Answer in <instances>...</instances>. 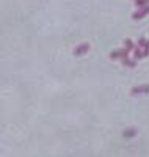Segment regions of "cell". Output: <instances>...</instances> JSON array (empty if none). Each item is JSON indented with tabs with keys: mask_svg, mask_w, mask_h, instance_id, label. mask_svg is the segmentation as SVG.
Masks as SVG:
<instances>
[{
	"mask_svg": "<svg viewBox=\"0 0 149 157\" xmlns=\"http://www.w3.org/2000/svg\"><path fill=\"white\" fill-rule=\"evenodd\" d=\"M147 14H149V3L144 5V6H140V10H138V11H135L133 14H132V17H133L135 21H140V19L146 17Z\"/></svg>",
	"mask_w": 149,
	"mask_h": 157,
	"instance_id": "6da1fadb",
	"label": "cell"
},
{
	"mask_svg": "<svg viewBox=\"0 0 149 157\" xmlns=\"http://www.w3.org/2000/svg\"><path fill=\"white\" fill-rule=\"evenodd\" d=\"M146 43H147V41H146V39H144V38H143V36H141V38H140V39H138V46H140V47H143V46H144V44H146Z\"/></svg>",
	"mask_w": 149,
	"mask_h": 157,
	"instance_id": "8fae6325",
	"label": "cell"
},
{
	"mask_svg": "<svg viewBox=\"0 0 149 157\" xmlns=\"http://www.w3.org/2000/svg\"><path fill=\"white\" fill-rule=\"evenodd\" d=\"M137 132H138V130L135 129V127H132V129H126L124 132H123V135H124L126 138H130V137H135V135H137Z\"/></svg>",
	"mask_w": 149,
	"mask_h": 157,
	"instance_id": "52a82bcc",
	"label": "cell"
},
{
	"mask_svg": "<svg viewBox=\"0 0 149 157\" xmlns=\"http://www.w3.org/2000/svg\"><path fill=\"white\" fill-rule=\"evenodd\" d=\"M90 49H91V46H90L88 43H85V44H80V46H77V47L74 49V55H75V57L85 55L86 52H90Z\"/></svg>",
	"mask_w": 149,
	"mask_h": 157,
	"instance_id": "277c9868",
	"label": "cell"
},
{
	"mask_svg": "<svg viewBox=\"0 0 149 157\" xmlns=\"http://www.w3.org/2000/svg\"><path fill=\"white\" fill-rule=\"evenodd\" d=\"M132 50H133V57H135V60H141V58H143V50H141L140 46H135Z\"/></svg>",
	"mask_w": 149,
	"mask_h": 157,
	"instance_id": "8992f818",
	"label": "cell"
},
{
	"mask_svg": "<svg viewBox=\"0 0 149 157\" xmlns=\"http://www.w3.org/2000/svg\"><path fill=\"white\" fill-rule=\"evenodd\" d=\"M124 57H129V50L124 47V49H116L113 50L112 54H110V58L112 60H121V58H124Z\"/></svg>",
	"mask_w": 149,
	"mask_h": 157,
	"instance_id": "3957f363",
	"label": "cell"
},
{
	"mask_svg": "<svg viewBox=\"0 0 149 157\" xmlns=\"http://www.w3.org/2000/svg\"><path fill=\"white\" fill-rule=\"evenodd\" d=\"M124 46H126V49L130 52V50L135 47V43L132 41V39H129V38H127V39H124Z\"/></svg>",
	"mask_w": 149,
	"mask_h": 157,
	"instance_id": "ba28073f",
	"label": "cell"
},
{
	"mask_svg": "<svg viewBox=\"0 0 149 157\" xmlns=\"http://www.w3.org/2000/svg\"><path fill=\"white\" fill-rule=\"evenodd\" d=\"M141 50H143V58L149 57V41H147V43L143 46V49H141Z\"/></svg>",
	"mask_w": 149,
	"mask_h": 157,
	"instance_id": "9c48e42d",
	"label": "cell"
},
{
	"mask_svg": "<svg viewBox=\"0 0 149 157\" xmlns=\"http://www.w3.org/2000/svg\"><path fill=\"white\" fill-rule=\"evenodd\" d=\"M149 93V85L144 83V85H137V86H133L130 90V94L132 96H137V94H146Z\"/></svg>",
	"mask_w": 149,
	"mask_h": 157,
	"instance_id": "7a4b0ae2",
	"label": "cell"
},
{
	"mask_svg": "<svg viewBox=\"0 0 149 157\" xmlns=\"http://www.w3.org/2000/svg\"><path fill=\"white\" fill-rule=\"evenodd\" d=\"M121 61H123V64H124V66H127V68H135V66H137V60H130L129 57L121 58Z\"/></svg>",
	"mask_w": 149,
	"mask_h": 157,
	"instance_id": "5b68a950",
	"label": "cell"
},
{
	"mask_svg": "<svg viewBox=\"0 0 149 157\" xmlns=\"http://www.w3.org/2000/svg\"><path fill=\"white\" fill-rule=\"evenodd\" d=\"M147 3H149V0H135V6H137V8L144 6V5H147Z\"/></svg>",
	"mask_w": 149,
	"mask_h": 157,
	"instance_id": "30bf717a",
	"label": "cell"
}]
</instances>
